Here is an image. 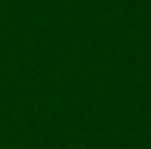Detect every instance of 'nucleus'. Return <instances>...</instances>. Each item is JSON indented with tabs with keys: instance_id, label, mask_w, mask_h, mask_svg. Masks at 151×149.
<instances>
[]
</instances>
